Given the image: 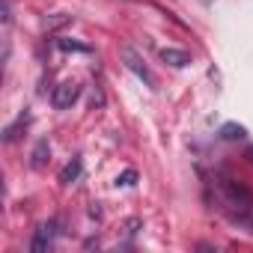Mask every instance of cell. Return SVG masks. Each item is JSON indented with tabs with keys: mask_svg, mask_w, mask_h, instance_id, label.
Listing matches in <instances>:
<instances>
[{
	"mask_svg": "<svg viewBox=\"0 0 253 253\" xmlns=\"http://www.w3.org/2000/svg\"><path fill=\"white\" fill-rule=\"evenodd\" d=\"M122 60H125V66H128V69H131V72H134L146 86H149V89H155V75H152V72H149V66L137 57V51H134V48H122Z\"/></svg>",
	"mask_w": 253,
	"mask_h": 253,
	"instance_id": "1",
	"label": "cell"
},
{
	"mask_svg": "<svg viewBox=\"0 0 253 253\" xmlns=\"http://www.w3.org/2000/svg\"><path fill=\"white\" fill-rule=\"evenodd\" d=\"M78 98H81V84H78V81H66V84H60V86L54 89V95H51L54 107H60V110L72 107Z\"/></svg>",
	"mask_w": 253,
	"mask_h": 253,
	"instance_id": "2",
	"label": "cell"
},
{
	"mask_svg": "<svg viewBox=\"0 0 253 253\" xmlns=\"http://www.w3.org/2000/svg\"><path fill=\"white\" fill-rule=\"evenodd\" d=\"M54 235H57V220L42 223V226L36 229V235H33L30 250H33V253H48V250H51V244H54Z\"/></svg>",
	"mask_w": 253,
	"mask_h": 253,
	"instance_id": "3",
	"label": "cell"
},
{
	"mask_svg": "<svg viewBox=\"0 0 253 253\" xmlns=\"http://www.w3.org/2000/svg\"><path fill=\"white\" fill-rule=\"evenodd\" d=\"M161 60H164L167 66H173V69H185V66L191 63V54L182 51V48H164V51H161Z\"/></svg>",
	"mask_w": 253,
	"mask_h": 253,
	"instance_id": "4",
	"label": "cell"
},
{
	"mask_svg": "<svg viewBox=\"0 0 253 253\" xmlns=\"http://www.w3.org/2000/svg\"><path fill=\"white\" fill-rule=\"evenodd\" d=\"M48 158H51V146H48V140H39L33 146V152H30V167L33 170H42L48 164Z\"/></svg>",
	"mask_w": 253,
	"mask_h": 253,
	"instance_id": "5",
	"label": "cell"
},
{
	"mask_svg": "<svg viewBox=\"0 0 253 253\" xmlns=\"http://www.w3.org/2000/svg\"><path fill=\"white\" fill-rule=\"evenodd\" d=\"M78 176H81V158H72L60 170V185H72V182H78Z\"/></svg>",
	"mask_w": 253,
	"mask_h": 253,
	"instance_id": "6",
	"label": "cell"
},
{
	"mask_svg": "<svg viewBox=\"0 0 253 253\" xmlns=\"http://www.w3.org/2000/svg\"><path fill=\"white\" fill-rule=\"evenodd\" d=\"M244 134H247V128H244V125H235V122H226L223 128H220V137L223 140H241Z\"/></svg>",
	"mask_w": 253,
	"mask_h": 253,
	"instance_id": "7",
	"label": "cell"
},
{
	"mask_svg": "<svg viewBox=\"0 0 253 253\" xmlns=\"http://www.w3.org/2000/svg\"><path fill=\"white\" fill-rule=\"evenodd\" d=\"M24 125H27V116H21V119H18V122H15V125H9V128H6V131H3V143H12V140H15V137H18V131H21V128H24Z\"/></svg>",
	"mask_w": 253,
	"mask_h": 253,
	"instance_id": "8",
	"label": "cell"
},
{
	"mask_svg": "<svg viewBox=\"0 0 253 253\" xmlns=\"http://www.w3.org/2000/svg\"><path fill=\"white\" fill-rule=\"evenodd\" d=\"M63 24H69V15H63V12H54V15H48V18H45V27H48V30L63 27Z\"/></svg>",
	"mask_w": 253,
	"mask_h": 253,
	"instance_id": "9",
	"label": "cell"
},
{
	"mask_svg": "<svg viewBox=\"0 0 253 253\" xmlns=\"http://www.w3.org/2000/svg\"><path fill=\"white\" fill-rule=\"evenodd\" d=\"M134 182H137V173H134V170H125L122 176H116V188H119V185L128 188V185H134Z\"/></svg>",
	"mask_w": 253,
	"mask_h": 253,
	"instance_id": "10",
	"label": "cell"
},
{
	"mask_svg": "<svg viewBox=\"0 0 253 253\" xmlns=\"http://www.w3.org/2000/svg\"><path fill=\"white\" fill-rule=\"evenodd\" d=\"M57 45H60L63 51H81V54H86V51H89L86 45H81V42H72V39H60Z\"/></svg>",
	"mask_w": 253,
	"mask_h": 253,
	"instance_id": "11",
	"label": "cell"
},
{
	"mask_svg": "<svg viewBox=\"0 0 253 253\" xmlns=\"http://www.w3.org/2000/svg\"><path fill=\"white\" fill-rule=\"evenodd\" d=\"M125 226H128V232H137V226H140V220H137V217H131L128 223H125Z\"/></svg>",
	"mask_w": 253,
	"mask_h": 253,
	"instance_id": "12",
	"label": "cell"
},
{
	"mask_svg": "<svg viewBox=\"0 0 253 253\" xmlns=\"http://www.w3.org/2000/svg\"><path fill=\"white\" fill-rule=\"evenodd\" d=\"M89 217H101V209H98V203H92V209H89Z\"/></svg>",
	"mask_w": 253,
	"mask_h": 253,
	"instance_id": "13",
	"label": "cell"
},
{
	"mask_svg": "<svg viewBox=\"0 0 253 253\" xmlns=\"http://www.w3.org/2000/svg\"><path fill=\"white\" fill-rule=\"evenodd\" d=\"M203 3H206V6H209V3H211V0H203Z\"/></svg>",
	"mask_w": 253,
	"mask_h": 253,
	"instance_id": "14",
	"label": "cell"
},
{
	"mask_svg": "<svg viewBox=\"0 0 253 253\" xmlns=\"http://www.w3.org/2000/svg\"><path fill=\"white\" fill-rule=\"evenodd\" d=\"M250 226H253V223H250Z\"/></svg>",
	"mask_w": 253,
	"mask_h": 253,
	"instance_id": "15",
	"label": "cell"
}]
</instances>
